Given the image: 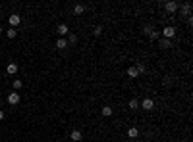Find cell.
<instances>
[{
  "label": "cell",
  "instance_id": "cell-9",
  "mask_svg": "<svg viewBox=\"0 0 193 142\" xmlns=\"http://www.w3.org/2000/svg\"><path fill=\"white\" fill-rule=\"evenodd\" d=\"M6 71H8V75H15L18 73V64H8V67H6Z\"/></svg>",
  "mask_w": 193,
  "mask_h": 142
},
{
  "label": "cell",
  "instance_id": "cell-21",
  "mask_svg": "<svg viewBox=\"0 0 193 142\" xmlns=\"http://www.w3.org/2000/svg\"><path fill=\"white\" fill-rule=\"evenodd\" d=\"M135 69H137V73L141 75V73H145V71H147V65H145V64H139L137 67H135Z\"/></svg>",
  "mask_w": 193,
  "mask_h": 142
},
{
  "label": "cell",
  "instance_id": "cell-3",
  "mask_svg": "<svg viewBox=\"0 0 193 142\" xmlns=\"http://www.w3.org/2000/svg\"><path fill=\"white\" fill-rule=\"evenodd\" d=\"M19 100H22L19 92H10V94H8V104H10V106H18Z\"/></svg>",
  "mask_w": 193,
  "mask_h": 142
},
{
  "label": "cell",
  "instance_id": "cell-15",
  "mask_svg": "<svg viewBox=\"0 0 193 142\" xmlns=\"http://www.w3.org/2000/svg\"><path fill=\"white\" fill-rule=\"evenodd\" d=\"M158 44H160V48H170L172 46V43L168 39H158Z\"/></svg>",
  "mask_w": 193,
  "mask_h": 142
},
{
  "label": "cell",
  "instance_id": "cell-11",
  "mask_svg": "<svg viewBox=\"0 0 193 142\" xmlns=\"http://www.w3.org/2000/svg\"><path fill=\"white\" fill-rule=\"evenodd\" d=\"M101 113L104 115V117H110V115L114 113V108H110V106H104V108L101 109Z\"/></svg>",
  "mask_w": 193,
  "mask_h": 142
},
{
  "label": "cell",
  "instance_id": "cell-18",
  "mask_svg": "<svg viewBox=\"0 0 193 142\" xmlns=\"http://www.w3.org/2000/svg\"><path fill=\"white\" fill-rule=\"evenodd\" d=\"M15 35H18V31L12 29V27H10V29L6 31V36H8V39H15Z\"/></svg>",
  "mask_w": 193,
  "mask_h": 142
},
{
  "label": "cell",
  "instance_id": "cell-7",
  "mask_svg": "<svg viewBox=\"0 0 193 142\" xmlns=\"http://www.w3.org/2000/svg\"><path fill=\"white\" fill-rule=\"evenodd\" d=\"M178 10L181 12V15H189V14H191V4H189V2H185V4H181Z\"/></svg>",
  "mask_w": 193,
  "mask_h": 142
},
{
  "label": "cell",
  "instance_id": "cell-22",
  "mask_svg": "<svg viewBox=\"0 0 193 142\" xmlns=\"http://www.w3.org/2000/svg\"><path fill=\"white\" fill-rule=\"evenodd\" d=\"M162 85H164V87H170V85H172V79H170V77H164V79H162Z\"/></svg>",
  "mask_w": 193,
  "mask_h": 142
},
{
  "label": "cell",
  "instance_id": "cell-8",
  "mask_svg": "<svg viewBox=\"0 0 193 142\" xmlns=\"http://www.w3.org/2000/svg\"><path fill=\"white\" fill-rule=\"evenodd\" d=\"M70 138H72V142H79L81 138H83V136H81V131H72V134H70Z\"/></svg>",
  "mask_w": 193,
  "mask_h": 142
},
{
  "label": "cell",
  "instance_id": "cell-24",
  "mask_svg": "<svg viewBox=\"0 0 193 142\" xmlns=\"http://www.w3.org/2000/svg\"><path fill=\"white\" fill-rule=\"evenodd\" d=\"M4 119V112H2V109H0V121H2Z\"/></svg>",
  "mask_w": 193,
  "mask_h": 142
},
{
  "label": "cell",
  "instance_id": "cell-16",
  "mask_svg": "<svg viewBox=\"0 0 193 142\" xmlns=\"http://www.w3.org/2000/svg\"><path fill=\"white\" fill-rule=\"evenodd\" d=\"M128 77H131V79H135V77H139V73H137V69L131 65V67H128Z\"/></svg>",
  "mask_w": 193,
  "mask_h": 142
},
{
  "label": "cell",
  "instance_id": "cell-5",
  "mask_svg": "<svg viewBox=\"0 0 193 142\" xmlns=\"http://www.w3.org/2000/svg\"><path fill=\"white\" fill-rule=\"evenodd\" d=\"M8 21H10V27H12V29H15L19 23H22V17H19L18 14H12V15L8 17Z\"/></svg>",
  "mask_w": 193,
  "mask_h": 142
},
{
  "label": "cell",
  "instance_id": "cell-23",
  "mask_svg": "<svg viewBox=\"0 0 193 142\" xmlns=\"http://www.w3.org/2000/svg\"><path fill=\"white\" fill-rule=\"evenodd\" d=\"M93 33H95V35L98 36V35H101V33H102V27H101V25H97V27H95V29H93Z\"/></svg>",
  "mask_w": 193,
  "mask_h": 142
},
{
  "label": "cell",
  "instance_id": "cell-10",
  "mask_svg": "<svg viewBox=\"0 0 193 142\" xmlns=\"http://www.w3.org/2000/svg\"><path fill=\"white\" fill-rule=\"evenodd\" d=\"M56 48H58V50L68 48V40L66 39H58V40H56Z\"/></svg>",
  "mask_w": 193,
  "mask_h": 142
},
{
  "label": "cell",
  "instance_id": "cell-12",
  "mask_svg": "<svg viewBox=\"0 0 193 142\" xmlns=\"http://www.w3.org/2000/svg\"><path fill=\"white\" fill-rule=\"evenodd\" d=\"M56 31H58V35H68V33H70V29H68V25H66V23H60Z\"/></svg>",
  "mask_w": 193,
  "mask_h": 142
},
{
  "label": "cell",
  "instance_id": "cell-13",
  "mask_svg": "<svg viewBox=\"0 0 193 142\" xmlns=\"http://www.w3.org/2000/svg\"><path fill=\"white\" fill-rule=\"evenodd\" d=\"M128 136H129V138H137V136H139V131H137V127L128 129Z\"/></svg>",
  "mask_w": 193,
  "mask_h": 142
},
{
  "label": "cell",
  "instance_id": "cell-25",
  "mask_svg": "<svg viewBox=\"0 0 193 142\" xmlns=\"http://www.w3.org/2000/svg\"><path fill=\"white\" fill-rule=\"evenodd\" d=\"M0 33H2V27H0Z\"/></svg>",
  "mask_w": 193,
  "mask_h": 142
},
{
  "label": "cell",
  "instance_id": "cell-6",
  "mask_svg": "<svg viewBox=\"0 0 193 142\" xmlns=\"http://www.w3.org/2000/svg\"><path fill=\"white\" fill-rule=\"evenodd\" d=\"M139 106H141L143 109H147V112H151V109H153V108H155V102H153V100H151V98H145V100H143V102H141V104H139Z\"/></svg>",
  "mask_w": 193,
  "mask_h": 142
},
{
  "label": "cell",
  "instance_id": "cell-2",
  "mask_svg": "<svg viewBox=\"0 0 193 142\" xmlns=\"http://www.w3.org/2000/svg\"><path fill=\"white\" fill-rule=\"evenodd\" d=\"M160 35H162V39H174V35H176V29L174 27H172V25H166V27L162 29V33H160Z\"/></svg>",
  "mask_w": 193,
  "mask_h": 142
},
{
  "label": "cell",
  "instance_id": "cell-17",
  "mask_svg": "<svg viewBox=\"0 0 193 142\" xmlns=\"http://www.w3.org/2000/svg\"><path fill=\"white\" fill-rule=\"evenodd\" d=\"M75 43H77V35L70 33V35H68V44H75Z\"/></svg>",
  "mask_w": 193,
  "mask_h": 142
},
{
  "label": "cell",
  "instance_id": "cell-19",
  "mask_svg": "<svg viewBox=\"0 0 193 142\" xmlns=\"http://www.w3.org/2000/svg\"><path fill=\"white\" fill-rule=\"evenodd\" d=\"M12 87H14V90H19V88H22V87H23V83H22V81H19V79H15V81L12 83Z\"/></svg>",
  "mask_w": 193,
  "mask_h": 142
},
{
  "label": "cell",
  "instance_id": "cell-1",
  "mask_svg": "<svg viewBox=\"0 0 193 142\" xmlns=\"http://www.w3.org/2000/svg\"><path fill=\"white\" fill-rule=\"evenodd\" d=\"M145 35H147L151 40H158V39H160V33H158V31H155L151 25H147V27H145Z\"/></svg>",
  "mask_w": 193,
  "mask_h": 142
},
{
  "label": "cell",
  "instance_id": "cell-20",
  "mask_svg": "<svg viewBox=\"0 0 193 142\" xmlns=\"http://www.w3.org/2000/svg\"><path fill=\"white\" fill-rule=\"evenodd\" d=\"M129 108H131V109H137V108H139L137 98H131V100H129Z\"/></svg>",
  "mask_w": 193,
  "mask_h": 142
},
{
  "label": "cell",
  "instance_id": "cell-4",
  "mask_svg": "<svg viewBox=\"0 0 193 142\" xmlns=\"http://www.w3.org/2000/svg\"><path fill=\"white\" fill-rule=\"evenodd\" d=\"M178 8H180V4H178V2H174V0H170V2H166V4H164V10H166L168 14L178 12Z\"/></svg>",
  "mask_w": 193,
  "mask_h": 142
},
{
  "label": "cell",
  "instance_id": "cell-14",
  "mask_svg": "<svg viewBox=\"0 0 193 142\" xmlns=\"http://www.w3.org/2000/svg\"><path fill=\"white\" fill-rule=\"evenodd\" d=\"M83 12H85V6H83V4H75L74 6V14L75 15H81Z\"/></svg>",
  "mask_w": 193,
  "mask_h": 142
}]
</instances>
